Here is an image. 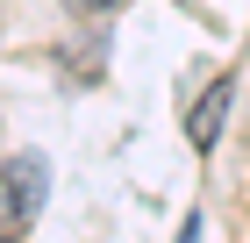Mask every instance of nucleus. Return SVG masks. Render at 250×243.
<instances>
[{
	"instance_id": "nucleus-1",
	"label": "nucleus",
	"mask_w": 250,
	"mask_h": 243,
	"mask_svg": "<svg viewBox=\"0 0 250 243\" xmlns=\"http://www.w3.org/2000/svg\"><path fill=\"white\" fill-rule=\"evenodd\" d=\"M43 179H50V165H43L36 150H21V157H7V229H29L43 207Z\"/></svg>"
},
{
	"instance_id": "nucleus-2",
	"label": "nucleus",
	"mask_w": 250,
	"mask_h": 243,
	"mask_svg": "<svg viewBox=\"0 0 250 243\" xmlns=\"http://www.w3.org/2000/svg\"><path fill=\"white\" fill-rule=\"evenodd\" d=\"M229 100H236V79H214L208 93H200V108H193V122H186L193 150H214V136H222V122H229Z\"/></svg>"
},
{
	"instance_id": "nucleus-3",
	"label": "nucleus",
	"mask_w": 250,
	"mask_h": 243,
	"mask_svg": "<svg viewBox=\"0 0 250 243\" xmlns=\"http://www.w3.org/2000/svg\"><path fill=\"white\" fill-rule=\"evenodd\" d=\"M72 7H79V15H86V7H93V15H100V7H115V0H72Z\"/></svg>"
}]
</instances>
